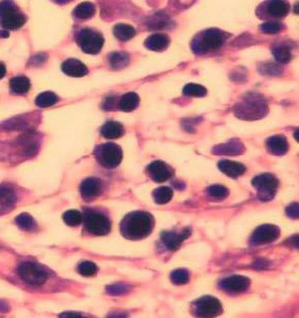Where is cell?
<instances>
[{
    "mask_svg": "<svg viewBox=\"0 0 299 318\" xmlns=\"http://www.w3.org/2000/svg\"><path fill=\"white\" fill-rule=\"evenodd\" d=\"M124 134V127L117 122H108L101 128V135L106 139H117Z\"/></svg>",
    "mask_w": 299,
    "mask_h": 318,
    "instance_id": "603a6c76",
    "label": "cell"
},
{
    "mask_svg": "<svg viewBox=\"0 0 299 318\" xmlns=\"http://www.w3.org/2000/svg\"><path fill=\"white\" fill-rule=\"evenodd\" d=\"M268 112L266 99L258 93L250 92L245 94L243 98L234 106V114L238 119L246 121H255L265 117Z\"/></svg>",
    "mask_w": 299,
    "mask_h": 318,
    "instance_id": "7a4b0ae2",
    "label": "cell"
},
{
    "mask_svg": "<svg viewBox=\"0 0 299 318\" xmlns=\"http://www.w3.org/2000/svg\"><path fill=\"white\" fill-rule=\"evenodd\" d=\"M245 150L246 147L242 141L237 139H232L225 143L215 146L212 149V152L217 156H240L244 154Z\"/></svg>",
    "mask_w": 299,
    "mask_h": 318,
    "instance_id": "2e32d148",
    "label": "cell"
},
{
    "mask_svg": "<svg viewBox=\"0 0 299 318\" xmlns=\"http://www.w3.org/2000/svg\"><path fill=\"white\" fill-rule=\"evenodd\" d=\"M262 7L266 15L278 19L286 17L290 10V4L287 0H267Z\"/></svg>",
    "mask_w": 299,
    "mask_h": 318,
    "instance_id": "e0dca14e",
    "label": "cell"
},
{
    "mask_svg": "<svg viewBox=\"0 0 299 318\" xmlns=\"http://www.w3.org/2000/svg\"><path fill=\"white\" fill-rule=\"evenodd\" d=\"M252 185L256 188L257 197L262 202H268L276 197L279 180L269 173L260 174L252 179Z\"/></svg>",
    "mask_w": 299,
    "mask_h": 318,
    "instance_id": "8992f818",
    "label": "cell"
},
{
    "mask_svg": "<svg viewBox=\"0 0 299 318\" xmlns=\"http://www.w3.org/2000/svg\"><path fill=\"white\" fill-rule=\"evenodd\" d=\"M259 71L266 75H271V76H276L280 75L283 70L280 66L273 63H263L261 67H259Z\"/></svg>",
    "mask_w": 299,
    "mask_h": 318,
    "instance_id": "74e56055",
    "label": "cell"
},
{
    "mask_svg": "<svg viewBox=\"0 0 299 318\" xmlns=\"http://www.w3.org/2000/svg\"><path fill=\"white\" fill-rule=\"evenodd\" d=\"M154 228V218L146 211H134L127 214L121 222V233L129 240L148 237Z\"/></svg>",
    "mask_w": 299,
    "mask_h": 318,
    "instance_id": "6da1fadb",
    "label": "cell"
},
{
    "mask_svg": "<svg viewBox=\"0 0 299 318\" xmlns=\"http://www.w3.org/2000/svg\"><path fill=\"white\" fill-rule=\"evenodd\" d=\"M266 148L274 156H284L288 152L289 143L283 135H274L266 140Z\"/></svg>",
    "mask_w": 299,
    "mask_h": 318,
    "instance_id": "ac0fdd59",
    "label": "cell"
},
{
    "mask_svg": "<svg viewBox=\"0 0 299 318\" xmlns=\"http://www.w3.org/2000/svg\"><path fill=\"white\" fill-rule=\"evenodd\" d=\"M76 41L81 50L91 55L98 54L104 44L102 34L92 29H82L76 34Z\"/></svg>",
    "mask_w": 299,
    "mask_h": 318,
    "instance_id": "52a82bcc",
    "label": "cell"
},
{
    "mask_svg": "<svg viewBox=\"0 0 299 318\" xmlns=\"http://www.w3.org/2000/svg\"><path fill=\"white\" fill-rule=\"evenodd\" d=\"M171 281L176 285H183L189 282L190 274L186 269H177L170 275Z\"/></svg>",
    "mask_w": 299,
    "mask_h": 318,
    "instance_id": "e575fe53",
    "label": "cell"
},
{
    "mask_svg": "<svg viewBox=\"0 0 299 318\" xmlns=\"http://www.w3.org/2000/svg\"><path fill=\"white\" fill-rule=\"evenodd\" d=\"M61 317H80L82 316L81 314L78 313H63L62 315H60Z\"/></svg>",
    "mask_w": 299,
    "mask_h": 318,
    "instance_id": "ee69618b",
    "label": "cell"
},
{
    "mask_svg": "<svg viewBox=\"0 0 299 318\" xmlns=\"http://www.w3.org/2000/svg\"><path fill=\"white\" fill-rule=\"evenodd\" d=\"M17 195L8 185H0V214L9 211L17 203Z\"/></svg>",
    "mask_w": 299,
    "mask_h": 318,
    "instance_id": "ffe728a7",
    "label": "cell"
},
{
    "mask_svg": "<svg viewBox=\"0 0 299 318\" xmlns=\"http://www.w3.org/2000/svg\"><path fill=\"white\" fill-rule=\"evenodd\" d=\"M183 94L191 97H204L207 95V89L198 84H187L183 88Z\"/></svg>",
    "mask_w": 299,
    "mask_h": 318,
    "instance_id": "d590c367",
    "label": "cell"
},
{
    "mask_svg": "<svg viewBox=\"0 0 299 318\" xmlns=\"http://www.w3.org/2000/svg\"><path fill=\"white\" fill-rule=\"evenodd\" d=\"M18 274L23 281L31 285H41L47 279V273L39 265L30 262L23 263L18 268Z\"/></svg>",
    "mask_w": 299,
    "mask_h": 318,
    "instance_id": "9c48e42d",
    "label": "cell"
},
{
    "mask_svg": "<svg viewBox=\"0 0 299 318\" xmlns=\"http://www.w3.org/2000/svg\"><path fill=\"white\" fill-rule=\"evenodd\" d=\"M63 219L66 225L70 227H77L83 220V214L78 210H68L64 213Z\"/></svg>",
    "mask_w": 299,
    "mask_h": 318,
    "instance_id": "836d02e7",
    "label": "cell"
},
{
    "mask_svg": "<svg viewBox=\"0 0 299 318\" xmlns=\"http://www.w3.org/2000/svg\"><path fill=\"white\" fill-rule=\"evenodd\" d=\"M54 1L58 4H66V3H69L70 1H72V0H54Z\"/></svg>",
    "mask_w": 299,
    "mask_h": 318,
    "instance_id": "f6af8a7d",
    "label": "cell"
},
{
    "mask_svg": "<svg viewBox=\"0 0 299 318\" xmlns=\"http://www.w3.org/2000/svg\"><path fill=\"white\" fill-rule=\"evenodd\" d=\"M11 92L19 95L26 94L30 89V80L26 76H16L9 80Z\"/></svg>",
    "mask_w": 299,
    "mask_h": 318,
    "instance_id": "484cf974",
    "label": "cell"
},
{
    "mask_svg": "<svg viewBox=\"0 0 299 318\" xmlns=\"http://www.w3.org/2000/svg\"><path fill=\"white\" fill-rule=\"evenodd\" d=\"M173 195L174 194H173L172 188H170L168 186H161L153 192L154 201L161 205L169 203L173 198Z\"/></svg>",
    "mask_w": 299,
    "mask_h": 318,
    "instance_id": "f546056e",
    "label": "cell"
},
{
    "mask_svg": "<svg viewBox=\"0 0 299 318\" xmlns=\"http://www.w3.org/2000/svg\"><path fill=\"white\" fill-rule=\"evenodd\" d=\"M298 210H299V208H298V203H292V204H290L288 207H287L286 208V213H287V215H288L290 218H298Z\"/></svg>",
    "mask_w": 299,
    "mask_h": 318,
    "instance_id": "60d3db41",
    "label": "cell"
},
{
    "mask_svg": "<svg viewBox=\"0 0 299 318\" xmlns=\"http://www.w3.org/2000/svg\"><path fill=\"white\" fill-rule=\"evenodd\" d=\"M146 171L149 177L159 183L169 180L174 174L171 166L163 161H154L150 163L146 168Z\"/></svg>",
    "mask_w": 299,
    "mask_h": 318,
    "instance_id": "4fadbf2b",
    "label": "cell"
},
{
    "mask_svg": "<svg viewBox=\"0 0 299 318\" xmlns=\"http://www.w3.org/2000/svg\"><path fill=\"white\" fill-rule=\"evenodd\" d=\"M218 169L232 178L240 177L246 172L245 165L232 160H222L218 162Z\"/></svg>",
    "mask_w": 299,
    "mask_h": 318,
    "instance_id": "d6986e66",
    "label": "cell"
},
{
    "mask_svg": "<svg viewBox=\"0 0 299 318\" xmlns=\"http://www.w3.org/2000/svg\"><path fill=\"white\" fill-rule=\"evenodd\" d=\"M260 29L266 34H276L283 29V25L279 22H267L262 24Z\"/></svg>",
    "mask_w": 299,
    "mask_h": 318,
    "instance_id": "ab89813d",
    "label": "cell"
},
{
    "mask_svg": "<svg viewBox=\"0 0 299 318\" xmlns=\"http://www.w3.org/2000/svg\"><path fill=\"white\" fill-rule=\"evenodd\" d=\"M271 53L279 63H288L292 59L291 49L286 44H276L271 48Z\"/></svg>",
    "mask_w": 299,
    "mask_h": 318,
    "instance_id": "d4e9b609",
    "label": "cell"
},
{
    "mask_svg": "<svg viewBox=\"0 0 299 318\" xmlns=\"http://www.w3.org/2000/svg\"><path fill=\"white\" fill-rule=\"evenodd\" d=\"M144 44L150 51L163 52L169 46L170 39L166 34H162V33L152 34L145 40Z\"/></svg>",
    "mask_w": 299,
    "mask_h": 318,
    "instance_id": "7402d4cb",
    "label": "cell"
},
{
    "mask_svg": "<svg viewBox=\"0 0 299 318\" xmlns=\"http://www.w3.org/2000/svg\"><path fill=\"white\" fill-rule=\"evenodd\" d=\"M251 284L248 277L242 275H232L223 278L219 282V287L229 293H240L246 291Z\"/></svg>",
    "mask_w": 299,
    "mask_h": 318,
    "instance_id": "7c38bea8",
    "label": "cell"
},
{
    "mask_svg": "<svg viewBox=\"0 0 299 318\" xmlns=\"http://www.w3.org/2000/svg\"><path fill=\"white\" fill-rule=\"evenodd\" d=\"M113 34L115 37L122 41H127L133 38L136 34V30L128 24H117L113 28Z\"/></svg>",
    "mask_w": 299,
    "mask_h": 318,
    "instance_id": "4316f807",
    "label": "cell"
},
{
    "mask_svg": "<svg viewBox=\"0 0 299 318\" xmlns=\"http://www.w3.org/2000/svg\"><path fill=\"white\" fill-rule=\"evenodd\" d=\"M0 16H1V25L5 29H19L26 22L25 16L6 3L0 4Z\"/></svg>",
    "mask_w": 299,
    "mask_h": 318,
    "instance_id": "8fae6325",
    "label": "cell"
},
{
    "mask_svg": "<svg viewBox=\"0 0 299 318\" xmlns=\"http://www.w3.org/2000/svg\"><path fill=\"white\" fill-rule=\"evenodd\" d=\"M95 5L92 2H82L78 4L73 11V15L81 20H87L95 15Z\"/></svg>",
    "mask_w": 299,
    "mask_h": 318,
    "instance_id": "f1b7e54d",
    "label": "cell"
},
{
    "mask_svg": "<svg viewBox=\"0 0 299 318\" xmlns=\"http://www.w3.org/2000/svg\"><path fill=\"white\" fill-rule=\"evenodd\" d=\"M98 271V267L96 264L92 263V262H83L78 266V272L80 275L82 276H93L96 273H97Z\"/></svg>",
    "mask_w": 299,
    "mask_h": 318,
    "instance_id": "f35d334b",
    "label": "cell"
},
{
    "mask_svg": "<svg viewBox=\"0 0 299 318\" xmlns=\"http://www.w3.org/2000/svg\"><path fill=\"white\" fill-rule=\"evenodd\" d=\"M16 223L19 226L20 229L27 232L35 231L37 228V225L36 222H35L34 218L28 213H21L19 216H17Z\"/></svg>",
    "mask_w": 299,
    "mask_h": 318,
    "instance_id": "1f68e13d",
    "label": "cell"
},
{
    "mask_svg": "<svg viewBox=\"0 0 299 318\" xmlns=\"http://www.w3.org/2000/svg\"><path fill=\"white\" fill-rule=\"evenodd\" d=\"M206 194H207L208 198L213 200V201H222V200L229 197L230 192L223 185L214 184V185H211L207 188Z\"/></svg>",
    "mask_w": 299,
    "mask_h": 318,
    "instance_id": "83f0119b",
    "label": "cell"
},
{
    "mask_svg": "<svg viewBox=\"0 0 299 318\" xmlns=\"http://www.w3.org/2000/svg\"><path fill=\"white\" fill-rule=\"evenodd\" d=\"M230 35L217 28L207 29L198 34L191 42V50L197 55H205L217 51L224 44Z\"/></svg>",
    "mask_w": 299,
    "mask_h": 318,
    "instance_id": "3957f363",
    "label": "cell"
},
{
    "mask_svg": "<svg viewBox=\"0 0 299 318\" xmlns=\"http://www.w3.org/2000/svg\"><path fill=\"white\" fill-rule=\"evenodd\" d=\"M6 73V68L5 66L2 64V63H0V79H1Z\"/></svg>",
    "mask_w": 299,
    "mask_h": 318,
    "instance_id": "7bdbcfd3",
    "label": "cell"
},
{
    "mask_svg": "<svg viewBox=\"0 0 299 318\" xmlns=\"http://www.w3.org/2000/svg\"><path fill=\"white\" fill-rule=\"evenodd\" d=\"M59 98L56 95L55 93L52 92H43L37 96L36 100H35V103L38 106V107L45 108V107H50V106H53L58 102Z\"/></svg>",
    "mask_w": 299,
    "mask_h": 318,
    "instance_id": "d6a6232c",
    "label": "cell"
},
{
    "mask_svg": "<svg viewBox=\"0 0 299 318\" xmlns=\"http://www.w3.org/2000/svg\"><path fill=\"white\" fill-rule=\"evenodd\" d=\"M2 307H4V308L7 309V304H5L2 301H0V311H1V312H2Z\"/></svg>",
    "mask_w": 299,
    "mask_h": 318,
    "instance_id": "bcb514c9",
    "label": "cell"
},
{
    "mask_svg": "<svg viewBox=\"0 0 299 318\" xmlns=\"http://www.w3.org/2000/svg\"><path fill=\"white\" fill-rule=\"evenodd\" d=\"M131 290V287L126 283H116L106 287V291L110 296H125Z\"/></svg>",
    "mask_w": 299,
    "mask_h": 318,
    "instance_id": "8d00e7d4",
    "label": "cell"
},
{
    "mask_svg": "<svg viewBox=\"0 0 299 318\" xmlns=\"http://www.w3.org/2000/svg\"><path fill=\"white\" fill-rule=\"evenodd\" d=\"M193 312L198 317H216L222 314V304L215 297L205 296L196 300L193 304Z\"/></svg>",
    "mask_w": 299,
    "mask_h": 318,
    "instance_id": "ba28073f",
    "label": "cell"
},
{
    "mask_svg": "<svg viewBox=\"0 0 299 318\" xmlns=\"http://www.w3.org/2000/svg\"><path fill=\"white\" fill-rule=\"evenodd\" d=\"M280 237V229L270 223L259 226L250 238V244L252 246H260L272 243Z\"/></svg>",
    "mask_w": 299,
    "mask_h": 318,
    "instance_id": "30bf717a",
    "label": "cell"
},
{
    "mask_svg": "<svg viewBox=\"0 0 299 318\" xmlns=\"http://www.w3.org/2000/svg\"><path fill=\"white\" fill-rule=\"evenodd\" d=\"M113 106H114V97L107 98V99L105 100V102H104V109L111 110Z\"/></svg>",
    "mask_w": 299,
    "mask_h": 318,
    "instance_id": "b9f144b4",
    "label": "cell"
},
{
    "mask_svg": "<svg viewBox=\"0 0 299 318\" xmlns=\"http://www.w3.org/2000/svg\"><path fill=\"white\" fill-rule=\"evenodd\" d=\"M95 156L103 167L113 169L122 163L123 150L115 143H104L96 147Z\"/></svg>",
    "mask_w": 299,
    "mask_h": 318,
    "instance_id": "5b68a950",
    "label": "cell"
},
{
    "mask_svg": "<svg viewBox=\"0 0 299 318\" xmlns=\"http://www.w3.org/2000/svg\"><path fill=\"white\" fill-rule=\"evenodd\" d=\"M191 234L190 228H184L181 232L176 233L174 231H166L161 235L162 242L168 250H177Z\"/></svg>",
    "mask_w": 299,
    "mask_h": 318,
    "instance_id": "5bb4252c",
    "label": "cell"
},
{
    "mask_svg": "<svg viewBox=\"0 0 299 318\" xmlns=\"http://www.w3.org/2000/svg\"><path fill=\"white\" fill-rule=\"evenodd\" d=\"M103 190L102 181L98 178L90 177L83 180L80 185V194L85 201H92L98 198Z\"/></svg>",
    "mask_w": 299,
    "mask_h": 318,
    "instance_id": "9a60e30c",
    "label": "cell"
},
{
    "mask_svg": "<svg viewBox=\"0 0 299 318\" xmlns=\"http://www.w3.org/2000/svg\"><path fill=\"white\" fill-rule=\"evenodd\" d=\"M108 61L113 69H122L129 65L130 57L126 53H112L108 56Z\"/></svg>",
    "mask_w": 299,
    "mask_h": 318,
    "instance_id": "4dcf8cb0",
    "label": "cell"
},
{
    "mask_svg": "<svg viewBox=\"0 0 299 318\" xmlns=\"http://www.w3.org/2000/svg\"><path fill=\"white\" fill-rule=\"evenodd\" d=\"M63 72L69 76L82 77L88 74L87 66L76 59H68L62 64Z\"/></svg>",
    "mask_w": 299,
    "mask_h": 318,
    "instance_id": "44dd1931",
    "label": "cell"
},
{
    "mask_svg": "<svg viewBox=\"0 0 299 318\" xmlns=\"http://www.w3.org/2000/svg\"><path fill=\"white\" fill-rule=\"evenodd\" d=\"M86 230L95 236H104L111 230V222L103 212L95 209H87L83 213Z\"/></svg>",
    "mask_w": 299,
    "mask_h": 318,
    "instance_id": "277c9868",
    "label": "cell"
},
{
    "mask_svg": "<svg viewBox=\"0 0 299 318\" xmlns=\"http://www.w3.org/2000/svg\"><path fill=\"white\" fill-rule=\"evenodd\" d=\"M139 101H140V98L136 93H133V92L127 93L121 98V100H119V108L125 112L133 111L138 107Z\"/></svg>",
    "mask_w": 299,
    "mask_h": 318,
    "instance_id": "cb8c5ba5",
    "label": "cell"
}]
</instances>
